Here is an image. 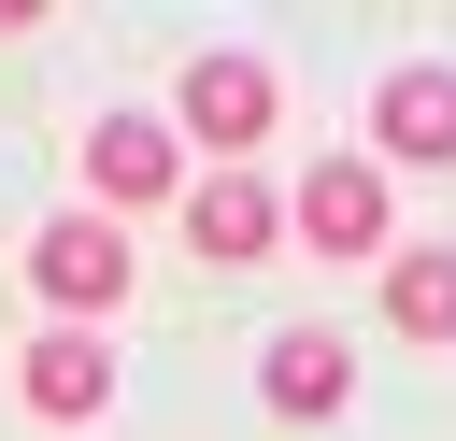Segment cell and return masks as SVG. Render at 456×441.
Instances as JSON below:
<instances>
[{
  "instance_id": "obj_4",
  "label": "cell",
  "mask_w": 456,
  "mask_h": 441,
  "mask_svg": "<svg viewBox=\"0 0 456 441\" xmlns=\"http://www.w3.org/2000/svg\"><path fill=\"white\" fill-rule=\"evenodd\" d=\"M185 242H200L214 270H256V256L285 242V199H271L256 171H200V185H185Z\"/></svg>"
},
{
  "instance_id": "obj_3",
  "label": "cell",
  "mask_w": 456,
  "mask_h": 441,
  "mask_svg": "<svg viewBox=\"0 0 456 441\" xmlns=\"http://www.w3.org/2000/svg\"><path fill=\"white\" fill-rule=\"evenodd\" d=\"M285 228H299L314 256H385V171H370V156H328V171H299Z\"/></svg>"
},
{
  "instance_id": "obj_6",
  "label": "cell",
  "mask_w": 456,
  "mask_h": 441,
  "mask_svg": "<svg viewBox=\"0 0 456 441\" xmlns=\"http://www.w3.org/2000/svg\"><path fill=\"white\" fill-rule=\"evenodd\" d=\"M370 128H385V156H399V171H456V71H442V57H413V71H385V100H370Z\"/></svg>"
},
{
  "instance_id": "obj_8",
  "label": "cell",
  "mask_w": 456,
  "mask_h": 441,
  "mask_svg": "<svg viewBox=\"0 0 456 441\" xmlns=\"http://www.w3.org/2000/svg\"><path fill=\"white\" fill-rule=\"evenodd\" d=\"M256 384H271V413H299V427H328V413L356 398V356H342L328 327H285V341L256 356Z\"/></svg>"
},
{
  "instance_id": "obj_5",
  "label": "cell",
  "mask_w": 456,
  "mask_h": 441,
  "mask_svg": "<svg viewBox=\"0 0 456 441\" xmlns=\"http://www.w3.org/2000/svg\"><path fill=\"white\" fill-rule=\"evenodd\" d=\"M86 185H100L114 213H142V199H185V156H171L157 114H100V128H86Z\"/></svg>"
},
{
  "instance_id": "obj_9",
  "label": "cell",
  "mask_w": 456,
  "mask_h": 441,
  "mask_svg": "<svg viewBox=\"0 0 456 441\" xmlns=\"http://www.w3.org/2000/svg\"><path fill=\"white\" fill-rule=\"evenodd\" d=\"M385 327L399 341H456V242H413L385 270Z\"/></svg>"
},
{
  "instance_id": "obj_7",
  "label": "cell",
  "mask_w": 456,
  "mask_h": 441,
  "mask_svg": "<svg viewBox=\"0 0 456 441\" xmlns=\"http://www.w3.org/2000/svg\"><path fill=\"white\" fill-rule=\"evenodd\" d=\"M14 384H28V413H57V427H86V413L114 398V356H100V327H43V341L14 356Z\"/></svg>"
},
{
  "instance_id": "obj_2",
  "label": "cell",
  "mask_w": 456,
  "mask_h": 441,
  "mask_svg": "<svg viewBox=\"0 0 456 441\" xmlns=\"http://www.w3.org/2000/svg\"><path fill=\"white\" fill-rule=\"evenodd\" d=\"M28 285H43L71 327L114 313V299H128V228H114V213H57V228L28 242Z\"/></svg>"
},
{
  "instance_id": "obj_1",
  "label": "cell",
  "mask_w": 456,
  "mask_h": 441,
  "mask_svg": "<svg viewBox=\"0 0 456 441\" xmlns=\"http://www.w3.org/2000/svg\"><path fill=\"white\" fill-rule=\"evenodd\" d=\"M271 114H285V85H271V57H185V142H214L228 171L271 142Z\"/></svg>"
}]
</instances>
